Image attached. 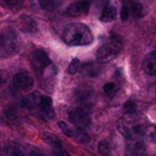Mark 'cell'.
Returning a JSON list of instances; mask_svg holds the SVG:
<instances>
[{
    "label": "cell",
    "instance_id": "1",
    "mask_svg": "<svg viewBox=\"0 0 156 156\" xmlns=\"http://www.w3.org/2000/svg\"><path fill=\"white\" fill-rule=\"evenodd\" d=\"M147 129V122L141 116L134 114H125L118 121V131L129 140L139 138Z\"/></svg>",
    "mask_w": 156,
    "mask_h": 156
},
{
    "label": "cell",
    "instance_id": "2",
    "mask_svg": "<svg viewBox=\"0 0 156 156\" xmlns=\"http://www.w3.org/2000/svg\"><path fill=\"white\" fill-rule=\"evenodd\" d=\"M63 41L70 46H87L93 43L90 29L81 23H69L63 32Z\"/></svg>",
    "mask_w": 156,
    "mask_h": 156
},
{
    "label": "cell",
    "instance_id": "3",
    "mask_svg": "<svg viewBox=\"0 0 156 156\" xmlns=\"http://www.w3.org/2000/svg\"><path fill=\"white\" fill-rule=\"evenodd\" d=\"M122 49V41L117 37H112L108 41L103 44L97 51V60L100 63H108L119 54Z\"/></svg>",
    "mask_w": 156,
    "mask_h": 156
},
{
    "label": "cell",
    "instance_id": "4",
    "mask_svg": "<svg viewBox=\"0 0 156 156\" xmlns=\"http://www.w3.org/2000/svg\"><path fill=\"white\" fill-rule=\"evenodd\" d=\"M68 118H69L70 122L73 125H76V129H85L90 124V118H89L88 114L84 112L83 109H73L70 111L68 114Z\"/></svg>",
    "mask_w": 156,
    "mask_h": 156
},
{
    "label": "cell",
    "instance_id": "5",
    "mask_svg": "<svg viewBox=\"0 0 156 156\" xmlns=\"http://www.w3.org/2000/svg\"><path fill=\"white\" fill-rule=\"evenodd\" d=\"M89 8H90V4L87 0H80V1L74 2L71 5L68 6L67 10L65 11V15L69 17H78L87 15L89 12Z\"/></svg>",
    "mask_w": 156,
    "mask_h": 156
},
{
    "label": "cell",
    "instance_id": "6",
    "mask_svg": "<svg viewBox=\"0 0 156 156\" xmlns=\"http://www.w3.org/2000/svg\"><path fill=\"white\" fill-rule=\"evenodd\" d=\"M146 144L141 139V137L136 139L129 140L126 147V155L127 156H144L146 153Z\"/></svg>",
    "mask_w": 156,
    "mask_h": 156
},
{
    "label": "cell",
    "instance_id": "7",
    "mask_svg": "<svg viewBox=\"0 0 156 156\" xmlns=\"http://www.w3.org/2000/svg\"><path fill=\"white\" fill-rule=\"evenodd\" d=\"M33 83H34L33 78L26 71L18 72L13 78V84H14V86L16 88L23 89V90L30 89L33 86Z\"/></svg>",
    "mask_w": 156,
    "mask_h": 156
},
{
    "label": "cell",
    "instance_id": "8",
    "mask_svg": "<svg viewBox=\"0 0 156 156\" xmlns=\"http://www.w3.org/2000/svg\"><path fill=\"white\" fill-rule=\"evenodd\" d=\"M33 64L36 69H44L47 66L51 65V61H50L49 56H48L47 52L43 49H37L33 53Z\"/></svg>",
    "mask_w": 156,
    "mask_h": 156
},
{
    "label": "cell",
    "instance_id": "9",
    "mask_svg": "<svg viewBox=\"0 0 156 156\" xmlns=\"http://www.w3.org/2000/svg\"><path fill=\"white\" fill-rule=\"evenodd\" d=\"M38 107L46 119H53L54 118L55 114H54V109L52 107V99L50 97H41L38 102Z\"/></svg>",
    "mask_w": 156,
    "mask_h": 156
},
{
    "label": "cell",
    "instance_id": "10",
    "mask_svg": "<svg viewBox=\"0 0 156 156\" xmlns=\"http://www.w3.org/2000/svg\"><path fill=\"white\" fill-rule=\"evenodd\" d=\"M144 71L150 76H156V50L147 54L142 63Z\"/></svg>",
    "mask_w": 156,
    "mask_h": 156
},
{
    "label": "cell",
    "instance_id": "11",
    "mask_svg": "<svg viewBox=\"0 0 156 156\" xmlns=\"http://www.w3.org/2000/svg\"><path fill=\"white\" fill-rule=\"evenodd\" d=\"M76 97L81 103H87L93 97V89L86 84L80 85L76 89Z\"/></svg>",
    "mask_w": 156,
    "mask_h": 156
},
{
    "label": "cell",
    "instance_id": "12",
    "mask_svg": "<svg viewBox=\"0 0 156 156\" xmlns=\"http://www.w3.org/2000/svg\"><path fill=\"white\" fill-rule=\"evenodd\" d=\"M116 15H117V9L113 5H108L104 6L102 11V14L100 16V19L103 23H111V21L115 20Z\"/></svg>",
    "mask_w": 156,
    "mask_h": 156
},
{
    "label": "cell",
    "instance_id": "13",
    "mask_svg": "<svg viewBox=\"0 0 156 156\" xmlns=\"http://www.w3.org/2000/svg\"><path fill=\"white\" fill-rule=\"evenodd\" d=\"M19 23L21 30L25 32H34V30H36V21L33 20L31 17L21 16L19 18Z\"/></svg>",
    "mask_w": 156,
    "mask_h": 156
},
{
    "label": "cell",
    "instance_id": "14",
    "mask_svg": "<svg viewBox=\"0 0 156 156\" xmlns=\"http://www.w3.org/2000/svg\"><path fill=\"white\" fill-rule=\"evenodd\" d=\"M39 99L38 96L35 94H29L27 96L25 99H23V101L20 102L21 106L25 107V108H33L37 105L38 106V102H39Z\"/></svg>",
    "mask_w": 156,
    "mask_h": 156
},
{
    "label": "cell",
    "instance_id": "15",
    "mask_svg": "<svg viewBox=\"0 0 156 156\" xmlns=\"http://www.w3.org/2000/svg\"><path fill=\"white\" fill-rule=\"evenodd\" d=\"M38 3L43 10L53 11L63 3V0H38Z\"/></svg>",
    "mask_w": 156,
    "mask_h": 156
},
{
    "label": "cell",
    "instance_id": "16",
    "mask_svg": "<svg viewBox=\"0 0 156 156\" xmlns=\"http://www.w3.org/2000/svg\"><path fill=\"white\" fill-rule=\"evenodd\" d=\"M132 15H133L134 18L139 19L141 17H144L146 15V10H144V6L142 5L141 2L139 1H134L132 3Z\"/></svg>",
    "mask_w": 156,
    "mask_h": 156
},
{
    "label": "cell",
    "instance_id": "17",
    "mask_svg": "<svg viewBox=\"0 0 156 156\" xmlns=\"http://www.w3.org/2000/svg\"><path fill=\"white\" fill-rule=\"evenodd\" d=\"M99 67L94 63H87L82 66V72L83 74L87 76H96L99 74Z\"/></svg>",
    "mask_w": 156,
    "mask_h": 156
},
{
    "label": "cell",
    "instance_id": "18",
    "mask_svg": "<svg viewBox=\"0 0 156 156\" xmlns=\"http://www.w3.org/2000/svg\"><path fill=\"white\" fill-rule=\"evenodd\" d=\"M43 140L46 142V144H48L49 146H51L52 149L58 148V147H62V142H61V140L58 138V136L53 135V134L45 133L43 135Z\"/></svg>",
    "mask_w": 156,
    "mask_h": 156
},
{
    "label": "cell",
    "instance_id": "19",
    "mask_svg": "<svg viewBox=\"0 0 156 156\" xmlns=\"http://www.w3.org/2000/svg\"><path fill=\"white\" fill-rule=\"evenodd\" d=\"M73 137H76V139L78 140L80 144H88L89 140H90V137L89 135L84 131V129H76L74 131V135Z\"/></svg>",
    "mask_w": 156,
    "mask_h": 156
},
{
    "label": "cell",
    "instance_id": "20",
    "mask_svg": "<svg viewBox=\"0 0 156 156\" xmlns=\"http://www.w3.org/2000/svg\"><path fill=\"white\" fill-rule=\"evenodd\" d=\"M98 151L102 156H109L111 155V147L107 140H101L98 144Z\"/></svg>",
    "mask_w": 156,
    "mask_h": 156
},
{
    "label": "cell",
    "instance_id": "21",
    "mask_svg": "<svg viewBox=\"0 0 156 156\" xmlns=\"http://www.w3.org/2000/svg\"><path fill=\"white\" fill-rule=\"evenodd\" d=\"M4 5L12 11H17L21 9L25 0H4Z\"/></svg>",
    "mask_w": 156,
    "mask_h": 156
},
{
    "label": "cell",
    "instance_id": "22",
    "mask_svg": "<svg viewBox=\"0 0 156 156\" xmlns=\"http://www.w3.org/2000/svg\"><path fill=\"white\" fill-rule=\"evenodd\" d=\"M58 127H60L61 129H62V132H63V134L65 136H67V137H73V135H74V131L71 129V127L69 126L66 122H64V121H60L58 123Z\"/></svg>",
    "mask_w": 156,
    "mask_h": 156
},
{
    "label": "cell",
    "instance_id": "23",
    "mask_svg": "<svg viewBox=\"0 0 156 156\" xmlns=\"http://www.w3.org/2000/svg\"><path fill=\"white\" fill-rule=\"evenodd\" d=\"M79 68H80V60L76 58H72V61L70 62L69 66L67 68V72L69 74H76L78 72Z\"/></svg>",
    "mask_w": 156,
    "mask_h": 156
},
{
    "label": "cell",
    "instance_id": "24",
    "mask_svg": "<svg viewBox=\"0 0 156 156\" xmlns=\"http://www.w3.org/2000/svg\"><path fill=\"white\" fill-rule=\"evenodd\" d=\"M136 104L133 102V101H127V102L124 103L123 105V109L125 112V114H134L136 113Z\"/></svg>",
    "mask_w": 156,
    "mask_h": 156
},
{
    "label": "cell",
    "instance_id": "25",
    "mask_svg": "<svg viewBox=\"0 0 156 156\" xmlns=\"http://www.w3.org/2000/svg\"><path fill=\"white\" fill-rule=\"evenodd\" d=\"M129 8L127 6V4L123 3L121 10H120V18H121L122 21H125L129 19Z\"/></svg>",
    "mask_w": 156,
    "mask_h": 156
},
{
    "label": "cell",
    "instance_id": "26",
    "mask_svg": "<svg viewBox=\"0 0 156 156\" xmlns=\"http://www.w3.org/2000/svg\"><path fill=\"white\" fill-rule=\"evenodd\" d=\"M53 156H71L67 151L63 149V147H58V148H53Z\"/></svg>",
    "mask_w": 156,
    "mask_h": 156
},
{
    "label": "cell",
    "instance_id": "27",
    "mask_svg": "<svg viewBox=\"0 0 156 156\" xmlns=\"http://www.w3.org/2000/svg\"><path fill=\"white\" fill-rule=\"evenodd\" d=\"M103 89H104V93L105 94H111V93H113V91L116 89V84L114 82L106 83V84L104 85V87H103Z\"/></svg>",
    "mask_w": 156,
    "mask_h": 156
},
{
    "label": "cell",
    "instance_id": "28",
    "mask_svg": "<svg viewBox=\"0 0 156 156\" xmlns=\"http://www.w3.org/2000/svg\"><path fill=\"white\" fill-rule=\"evenodd\" d=\"M149 137L154 144H156V125L151 127V129H149Z\"/></svg>",
    "mask_w": 156,
    "mask_h": 156
},
{
    "label": "cell",
    "instance_id": "29",
    "mask_svg": "<svg viewBox=\"0 0 156 156\" xmlns=\"http://www.w3.org/2000/svg\"><path fill=\"white\" fill-rule=\"evenodd\" d=\"M4 82H5V73H4V71L0 70V86H1Z\"/></svg>",
    "mask_w": 156,
    "mask_h": 156
},
{
    "label": "cell",
    "instance_id": "30",
    "mask_svg": "<svg viewBox=\"0 0 156 156\" xmlns=\"http://www.w3.org/2000/svg\"><path fill=\"white\" fill-rule=\"evenodd\" d=\"M8 156H23V154L17 150H11Z\"/></svg>",
    "mask_w": 156,
    "mask_h": 156
},
{
    "label": "cell",
    "instance_id": "31",
    "mask_svg": "<svg viewBox=\"0 0 156 156\" xmlns=\"http://www.w3.org/2000/svg\"><path fill=\"white\" fill-rule=\"evenodd\" d=\"M28 156H44V155L41 154V153H39L38 151H31Z\"/></svg>",
    "mask_w": 156,
    "mask_h": 156
},
{
    "label": "cell",
    "instance_id": "32",
    "mask_svg": "<svg viewBox=\"0 0 156 156\" xmlns=\"http://www.w3.org/2000/svg\"><path fill=\"white\" fill-rule=\"evenodd\" d=\"M0 16H1V13H0Z\"/></svg>",
    "mask_w": 156,
    "mask_h": 156
}]
</instances>
